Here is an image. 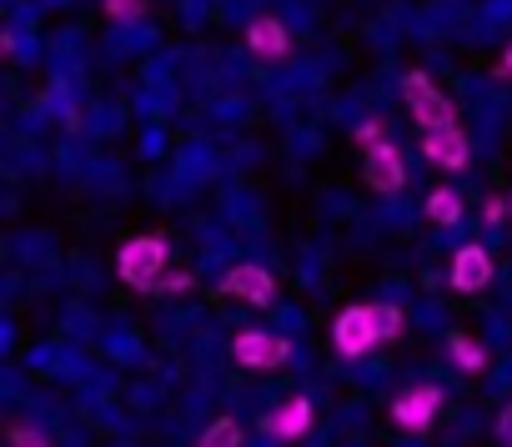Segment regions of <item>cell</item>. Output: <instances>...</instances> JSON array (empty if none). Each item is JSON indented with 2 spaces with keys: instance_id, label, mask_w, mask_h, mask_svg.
I'll use <instances>...</instances> for the list:
<instances>
[{
  "instance_id": "6da1fadb",
  "label": "cell",
  "mask_w": 512,
  "mask_h": 447,
  "mask_svg": "<svg viewBox=\"0 0 512 447\" xmlns=\"http://www.w3.org/2000/svg\"><path fill=\"white\" fill-rule=\"evenodd\" d=\"M166 262H171V247L161 242V237H136V242H126L121 247V257H116V272H121V282L126 287H156L161 277H166Z\"/></svg>"
},
{
  "instance_id": "7a4b0ae2",
  "label": "cell",
  "mask_w": 512,
  "mask_h": 447,
  "mask_svg": "<svg viewBox=\"0 0 512 447\" xmlns=\"http://www.w3.org/2000/svg\"><path fill=\"white\" fill-rule=\"evenodd\" d=\"M402 91H407V106H412V116H417L422 131H452V126H457V106H452L422 71H407Z\"/></svg>"
},
{
  "instance_id": "3957f363",
  "label": "cell",
  "mask_w": 512,
  "mask_h": 447,
  "mask_svg": "<svg viewBox=\"0 0 512 447\" xmlns=\"http://www.w3.org/2000/svg\"><path fill=\"white\" fill-rule=\"evenodd\" d=\"M382 342V332H377V317H372V307H347L342 317H337V327H332V347L342 352V357H367L372 347Z\"/></svg>"
},
{
  "instance_id": "277c9868",
  "label": "cell",
  "mask_w": 512,
  "mask_h": 447,
  "mask_svg": "<svg viewBox=\"0 0 512 447\" xmlns=\"http://www.w3.org/2000/svg\"><path fill=\"white\" fill-rule=\"evenodd\" d=\"M437 407H442V387L417 382V387H407V392L392 402V422H397L402 432H427V427L437 422Z\"/></svg>"
},
{
  "instance_id": "5b68a950",
  "label": "cell",
  "mask_w": 512,
  "mask_h": 447,
  "mask_svg": "<svg viewBox=\"0 0 512 447\" xmlns=\"http://www.w3.org/2000/svg\"><path fill=\"white\" fill-rule=\"evenodd\" d=\"M231 357H236L241 367H251V372H272L277 362H287V342L272 337V332H262V327H251V332H236Z\"/></svg>"
},
{
  "instance_id": "8992f818",
  "label": "cell",
  "mask_w": 512,
  "mask_h": 447,
  "mask_svg": "<svg viewBox=\"0 0 512 447\" xmlns=\"http://www.w3.org/2000/svg\"><path fill=\"white\" fill-rule=\"evenodd\" d=\"M362 176H367V186H372V191H382V196L402 191V186H407L402 151H397L392 141H372V151H367V161H362Z\"/></svg>"
},
{
  "instance_id": "52a82bcc",
  "label": "cell",
  "mask_w": 512,
  "mask_h": 447,
  "mask_svg": "<svg viewBox=\"0 0 512 447\" xmlns=\"http://www.w3.org/2000/svg\"><path fill=\"white\" fill-rule=\"evenodd\" d=\"M422 156H427L432 166H442V171H467L472 141H467L462 126H452V131H422Z\"/></svg>"
},
{
  "instance_id": "ba28073f",
  "label": "cell",
  "mask_w": 512,
  "mask_h": 447,
  "mask_svg": "<svg viewBox=\"0 0 512 447\" xmlns=\"http://www.w3.org/2000/svg\"><path fill=\"white\" fill-rule=\"evenodd\" d=\"M226 292L241 297V302H251V307H267L277 297V277L267 267H256V262H241V267L226 272Z\"/></svg>"
},
{
  "instance_id": "9c48e42d",
  "label": "cell",
  "mask_w": 512,
  "mask_h": 447,
  "mask_svg": "<svg viewBox=\"0 0 512 447\" xmlns=\"http://www.w3.org/2000/svg\"><path fill=\"white\" fill-rule=\"evenodd\" d=\"M452 287H457V292H482V287H492V257H487L482 242L457 247V257H452Z\"/></svg>"
},
{
  "instance_id": "30bf717a",
  "label": "cell",
  "mask_w": 512,
  "mask_h": 447,
  "mask_svg": "<svg viewBox=\"0 0 512 447\" xmlns=\"http://www.w3.org/2000/svg\"><path fill=\"white\" fill-rule=\"evenodd\" d=\"M246 46H251V56H262V61H282L292 51V36H287V26L277 16H256L246 26Z\"/></svg>"
},
{
  "instance_id": "8fae6325",
  "label": "cell",
  "mask_w": 512,
  "mask_h": 447,
  "mask_svg": "<svg viewBox=\"0 0 512 447\" xmlns=\"http://www.w3.org/2000/svg\"><path fill=\"white\" fill-rule=\"evenodd\" d=\"M267 432H272V437H287V442L307 437V432H312V402H307V397H292V402H282V407L272 412Z\"/></svg>"
},
{
  "instance_id": "7c38bea8",
  "label": "cell",
  "mask_w": 512,
  "mask_h": 447,
  "mask_svg": "<svg viewBox=\"0 0 512 447\" xmlns=\"http://www.w3.org/2000/svg\"><path fill=\"white\" fill-rule=\"evenodd\" d=\"M447 352H452V367H457V372H467V377L487 367V347H482L477 337H467V332H457V337L447 342Z\"/></svg>"
},
{
  "instance_id": "4fadbf2b",
  "label": "cell",
  "mask_w": 512,
  "mask_h": 447,
  "mask_svg": "<svg viewBox=\"0 0 512 447\" xmlns=\"http://www.w3.org/2000/svg\"><path fill=\"white\" fill-rule=\"evenodd\" d=\"M427 216L437 221V227H457L462 221V196L457 191H432L427 196Z\"/></svg>"
},
{
  "instance_id": "5bb4252c",
  "label": "cell",
  "mask_w": 512,
  "mask_h": 447,
  "mask_svg": "<svg viewBox=\"0 0 512 447\" xmlns=\"http://www.w3.org/2000/svg\"><path fill=\"white\" fill-rule=\"evenodd\" d=\"M196 447H241V422H236V417H216V422L201 432Z\"/></svg>"
},
{
  "instance_id": "9a60e30c",
  "label": "cell",
  "mask_w": 512,
  "mask_h": 447,
  "mask_svg": "<svg viewBox=\"0 0 512 447\" xmlns=\"http://www.w3.org/2000/svg\"><path fill=\"white\" fill-rule=\"evenodd\" d=\"M372 317H377V332H382V342L402 337V307H397V302H372Z\"/></svg>"
},
{
  "instance_id": "2e32d148",
  "label": "cell",
  "mask_w": 512,
  "mask_h": 447,
  "mask_svg": "<svg viewBox=\"0 0 512 447\" xmlns=\"http://www.w3.org/2000/svg\"><path fill=\"white\" fill-rule=\"evenodd\" d=\"M11 447H51V437H46L36 422H16V427H11Z\"/></svg>"
},
{
  "instance_id": "e0dca14e",
  "label": "cell",
  "mask_w": 512,
  "mask_h": 447,
  "mask_svg": "<svg viewBox=\"0 0 512 447\" xmlns=\"http://www.w3.org/2000/svg\"><path fill=\"white\" fill-rule=\"evenodd\" d=\"M146 6L141 0H106V16H116V21H136Z\"/></svg>"
},
{
  "instance_id": "ac0fdd59",
  "label": "cell",
  "mask_w": 512,
  "mask_h": 447,
  "mask_svg": "<svg viewBox=\"0 0 512 447\" xmlns=\"http://www.w3.org/2000/svg\"><path fill=\"white\" fill-rule=\"evenodd\" d=\"M186 287H191V277H186V272H166V277H161V292H171V297H181Z\"/></svg>"
},
{
  "instance_id": "d6986e66",
  "label": "cell",
  "mask_w": 512,
  "mask_h": 447,
  "mask_svg": "<svg viewBox=\"0 0 512 447\" xmlns=\"http://www.w3.org/2000/svg\"><path fill=\"white\" fill-rule=\"evenodd\" d=\"M497 442L512 447V407H502V417H497Z\"/></svg>"
},
{
  "instance_id": "ffe728a7",
  "label": "cell",
  "mask_w": 512,
  "mask_h": 447,
  "mask_svg": "<svg viewBox=\"0 0 512 447\" xmlns=\"http://www.w3.org/2000/svg\"><path fill=\"white\" fill-rule=\"evenodd\" d=\"M502 71H507V76H512V46H507V56H502Z\"/></svg>"
},
{
  "instance_id": "44dd1931",
  "label": "cell",
  "mask_w": 512,
  "mask_h": 447,
  "mask_svg": "<svg viewBox=\"0 0 512 447\" xmlns=\"http://www.w3.org/2000/svg\"><path fill=\"white\" fill-rule=\"evenodd\" d=\"M507 211H512V201H507Z\"/></svg>"
}]
</instances>
